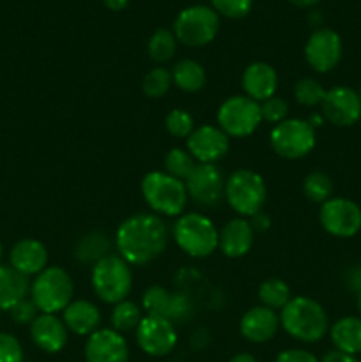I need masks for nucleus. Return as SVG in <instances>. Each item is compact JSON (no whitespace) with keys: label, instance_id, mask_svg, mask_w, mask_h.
<instances>
[{"label":"nucleus","instance_id":"nucleus-19","mask_svg":"<svg viewBox=\"0 0 361 362\" xmlns=\"http://www.w3.org/2000/svg\"><path fill=\"white\" fill-rule=\"evenodd\" d=\"M30 336L35 346L46 354H57L66 346L67 327L55 315L41 313L30 324Z\"/></svg>","mask_w":361,"mask_h":362},{"label":"nucleus","instance_id":"nucleus-7","mask_svg":"<svg viewBox=\"0 0 361 362\" xmlns=\"http://www.w3.org/2000/svg\"><path fill=\"white\" fill-rule=\"evenodd\" d=\"M30 292L41 313L55 315L69 306L74 286L71 276L62 267H46L34 279Z\"/></svg>","mask_w":361,"mask_h":362},{"label":"nucleus","instance_id":"nucleus-22","mask_svg":"<svg viewBox=\"0 0 361 362\" xmlns=\"http://www.w3.org/2000/svg\"><path fill=\"white\" fill-rule=\"evenodd\" d=\"M243 88L248 98L257 103L273 98L278 88L276 69L265 62L250 64L243 73Z\"/></svg>","mask_w":361,"mask_h":362},{"label":"nucleus","instance_id":"nucleus-35","mask_svg":"<svg viewBox=\"0 0 361 362\" xmlns=\"http://www.w3.org/2000/svg\"><path fill=\"white\" fill-rule=\"evenodd\" d=\"M326 95V88L314 78H301L294 87V98L303 106L322 105Z\"/></svg>","mask_w":361,"mask_h":362},{"label":"nucleus","instance_id":"nucleus-13","mask_svg":"<svg viewBox=\"0 0 361 362\" xmlns=\"http://www.w3.org/2000/svg\"><path fill=\"white\" fill-rule=\"evenodd\" d=\"M137 343L142 352H145L147 356H168L177 345L176 325L166 318L147 315L142 318L140 325L137 327Z\"/></svg>","mask_w":361,"mask_h":362},{"label":"nucleus","instance_id":"nucleus-43","mask_svg":"<svg viewBox=\"0 0 361 362\" xmlns=\"http://www.w3.org/2000/svg\"><path fill=\"white\" fill-rule=\"evenodd\" d=\"M321 362H357V359L354 356H349V354L340 352V350H333V352L326 354Z\"/></svg>","mask_w":361,"mask_h":362},{"label":"nucleus","instance_id":"nucleus-31","mask_svg":"<svg viewBox=\"0 0 361 362\" xmlns=\"http://www.w3.org/2000/svg\"><path fill=\"white\" fill-rule=\"evenodd\" d=\"M142 318L144 317H142V310L138 304L131 303V300H122V303L115 304V308L112 311L113 331H133V329H137L140 325Z\"/></svg>","mask_w":361,"mask_h":362},{"label":"nucleus","instance_id":"nucleus-29","mask_svg":"<svg viewBox=\"0 0 361 362\" xmlns=\"http://www.w3.org/2000/svg\"><path fill=\"white\" fill-rule=\"evenodd\" d=\"M290 299H292L290 288L283 279H265L258 286V300L262 303V306L269 308V310H283L290 303Z\"/></svg>","mask_w":361,"mask_h":362},{"label":"nucleus","instance_id":"nucleus-32","mask_svg":"<svg viewBox=\"0 0 361 362\" xmlns=\"http://www.w3.org/2000/svg\"><path fill=\"white\" fill-rule=\"evenodd\" d=\"M195 166H197V163H195L193 156L188 151H184V148L176 147L166 152L165 173H168L173 179H179L184 182L190 177V173L193 172Z\"/></svg>","mask_w":361,"mask_h":362},{"label":"nucleus","instance_id":"nucleus-8","mask_svg":"<svg viewBox=\"0 0 361 362\" xmlns=\"http://www.w3.org/2000/svg\"><path fill=\"white\" fill-rule=\"evenodd\" d=\"M219 30V14L212 7L191 6L180 11L173 21V35L190 48L209 45Z\"/></svg>","mask_w":361,"mask_h":362},{"label":"nucleus","instance_id":"nucleus-40","mask_svg":"<svg viewBox=\"0 0 361 362\" xmlns=\"http://www.w3.org/2000/svg\"><path fill=\"white\" fill-rule=\"evenodd\" d=\"M38 311L39 310H38V306L34 304V300L23 299L21 303H18L16 306L9 311V313L16 324L25 325V324H32V322L38 318Z\"/></svg>","mask_w":361,"mask_h":362},{"label":"nucleus","instance_id":"nucleus-26","mask_svg":"<svg viewBox=\"0 0 361 362\" xmlns=\"http://www.w3.org/2000/svg\"><path fill=\"white\" fill-rule=\"evenodd\" d=\"M331 341L336 350L349 356L361 354V318L343 317L331 325Z\"/></svg>","mask_w":361,"mask_h":362},{"label":"nucleus","instance_id":"nucleus-41","mask_svg":"<svg viewBox=\"0 0 361 362\" xmlns=\"http://www.w3.org/2000/svg\"><path fill=\"white\" fill-rule=\"evenodd\" d=\"M276 362H321L317 357L311 352L303 349H289L283 350L278 357H276Z\"/></svg>","mask_w":361,"mask_h":362},{"label":"nucleus","instance_id":"nucleus-21","mask_svg":"<svg viewBox=\"0 0 361 362\" xmlns=\"http://www.w3.org/2000/svg\"><path fill=\"white\" fill-rule=\"evenodd\" d=\"M11 267L23 276H38L48 265V251L45 244L35 239H21L13 246L9 253Z\"/></svg>","mask_w":361,"mask_h":362},{"label":"nucleus","instance_id":"nucleus-50","mask_svg":"<svg viewBox=\"0 0 361 362\" xmlns=\"http://www.w3.org/2000/svg\"><path fill=\"white\" fill-rule=\"evenodd\" d=\"M360 99H361V90H360Z\"/></svg>","mask_w":361,"mask_h":362},{"label":"nucleus","instance_id":"nucleus-25","mask_svg":"<svg viewBox=\"0 0 361 362\" xmlns=\"http://www.w3.org/2000/svg\"><path fill=\"white\" fill-rule=\"evenodd\" d=\"M28 278L11 265H0V310L11 311L27 299Z\"/></svg>","mask_w":361,"mask_h":362},{"label":"nucleus","instance_id":"nucleus-34","mask_svg":"<svg viewBox=\"0 0 361 362\" xmlns=\"http://www.w3.org/2000/svg\"><path fill=\"white\" fill-rule=\"evenodd\" d=\"M170 87H172V73H168L165 67H154L142 80V90L147 98L152 99L165 95Z\"/></svg>","mask_w":361,"mask_h":362},{"label":"nucleus","instance_id":"nucleus-37","mask_svg":"<svg viewBox=\"0 0 361 362\" xmlns=\"http://www.w3.org/2000/svg\"><path fill=\"white\" fill-rule=\"evenodd\" d=\"M212 9L229 20H241L251 11L253 0H211Z\"/></svg>","mask_w":361,"mask_h":362},{"label":"nucleus","instance_id":"nucleus-12","mask_svg":"<svg viewBox=\"0 0 361 362\" xmlns=\"http://www.w3.org/2000/svg\"><path fill=\"white\" fill-rule=\"evenodd\" d=\"M321 225L329 235L349 239L361 230V209L347 198H329L321 207Z\"/></svg>","mask_w":361,"mask_h":362},{"label":"nucleus","instance_id":"nucleus-49","mask_svg":"<svg viewBox=\"0 0 361 362\" xmlns=\"http://www.w3.org/2000/svg\"><path fill=\"white\" fill-rule=\"evenodd\" d=\"M0 258H2V244H0Z\"/></svg>","mask_w":361,"mask_h":362},{"label":"nucleus","instance_id":"nucleus-46","mask_svg":"<svg viewBox=\"0 0 361 362\" xmlns=\"http://www.w3.org/2000/svg\"><path fill=\"white\" fill-rule=\"evenodd\" d=\"M289 2L296 7H311V6H317L321 0H289Z\"/></svg>","mask_w":361,"mask_h":362},{"label":"nucleus","instance_id":"nucleus-2","mask_svg":"<svg viewBox=\"0 0 361 362\" xmlns=\"http://www.w3.org/2000/svg\"><path fill=\"white\" fill-rule=\"evenodd\" d=\"M280 324L287 334L303 343H317L329 327L328 315L317 300L310 297H292L280 315Z\"/></svg>","mask_w":361,"mask_h":362},{"label":"nucleus","instance_id":"nucleus-47","mask_svg":"<svg viewBox=\"0 0 361 362\" xmlns=\"http://www.w3.org/2000/svg\"><path fill=\"white\" fill-rule=\"evenodd\" d=\"M229 362H257V361H255V357L250 356V354H237V356H234Z\"/></svg>","mask_w":361,"mask_h":362},{"label":"nucleus","instance_id":"nucleus-24","mask_svg":"<svg viewBox=\"0 0 361 362\" xmlns=\"http://www.w3.org/2000/svg\"><path fill=\"white\" fill-rule=\"evenodd\" d=\"M64 313V324L67 331H71L76 336H91L96 332L101 324V313L96 304L91 300H74L71 303Z\"/></svg>","mask_w":361,"mask_h":362},{"label":"nucleus","instance_id":"nucleus-39","mask_svg":"<svg viewBox=\"0 0 361 362\" xmlns=\"http://www.w3.org/2000/svg\"><path fill=\"white\" fill-rule=\"evenodd\" d=\"M0 362H23L20 341L7 332H0Z\"/></svg>","mask_w":361,"mask_h":362},{"label":"nucleus","instance_id":"nucleus-10","mask_svg":"<svg viewBox=\"0 0 361 362\" xmlns=\"http://www.w3.org/2000/svg\"><path fill=\"white\" fill-rule=\"evenodd\" d=\"M262 122L260 103L248 95H232L218 110V127L234 138L250 136Z\"/></svg>","mask_w":361,"mask_h":362},{"label":"nucleus","instance_id":"nucleus-15","mask_svg":"<svg viewBox=\"0 0 361 362\" xmlns=\"http://www.w3.org/2000/svg\"><path fill=\"white\" fill-rule=\"evenodd\" d=\"M304 59L317 73H329L342 59V39L331 28H317L308 37Z\"/></svg>","mask_w":361,"mask_h":362},{"label":"nucleus","instance_id":"nucleus-14","mask_svg":"<svg viewBox=\"0 0 361 362\" xmlns=\"http://www.w3.org/2000/svg\"><path fill=\"white\" fill-rule=\"evenodd\" d=\"M188 197L200 207H214L225 197V180L214 165L198 163L186 180Z\"/></svg>","mask_w":361,"mask_h":362},{"label":"nucleus","instance_id":"nucleus-18","mask_svg":"<svg viewBox=\"0 0 361 362\" xmlns=\"http://www.w3.org/2000/svg\"><path fill=\"white\" fill-rule=\"evenodd\" d=\"M130 349L120 332L113 329H98L85 343L87 362H127Z\"/></svg>","mask_w":361,"mask_h":362},{"label":"nucleus","instance_id":"nucleus-27","mask_svg":"<svg viewBox=\"0 0 361 362\" xmlns=\"http://www.w3.org/2000/svg\"><path fill=\"white\" fill-rule=\"evenodd\" d=\"M172 83L184 92H198L205 85V69L197 60H180L172 69Z\"/></svg>","mask_w":361,"mask_h":362},{"label":"nucleus","instance_id":"nucleus-1","mask_svg":"<svg viewBox=\"0 0 361 362\" xmlns=\"http://www.w3.org/2000/svg\"><path fill=\"white\" fill-rule=\"evenodd\" d=\"M115 246L119 257L130 265H147L166 247V226L156 214H134L117 228Z\"/></svg>","mask_w":361,"mask_h":362},{"label":"nucleus","instance_id":"nucleus-11","mask_svg":"<svg viewBox=\"0 0 361 362\" xmlns=\"http://www.w3.org/2000/svg\"><path fill=\"white\" fill-rule=\"evenodd\" d=\"M142 306L152 317H161L176 324H184L195 315V304L186 293L170 292L163 286H149L142 297Z\"/></svg>","mask_w":361,"mask_h":362},{"label":"nucleus","instance_id":"nucleus-28","mask_svg":"<svg viewBox=\"0 0 361 362\" xmlns=\"http://www.w3.org/2000/svg\"><path fill=\"white\" fill-rule=\"evenodd\" d=\"M112 244H110L108 237L103 232H92L81 237L76 244V258L85 264H96L101 258L108 257Z\"/></svg>","mask_w":361,"mask_h":362},{"label":"nucleus","instance_id":"nucleus-36","mask_svg":"<svg viewBox=\"0 0 361 362\" xmlns=\"http://www.w3.org/2000/svg\"><path fill=\"white\" fill-rule=\"evenodd\" d=\"M165 127L172 136L188 138L195 131V120L190 112L176 108L165 117Z\"/></svg>","mask_w":361,"mask_h":362},{"label":"nucleus","instance_id":"nucleus-9","mask_svg":"<svg viewBox=\"0 0 361 362\" xmlns=\"http://www.w3.org/2000/svg\"><path fill=\"white\" fill-rule=\"evenodd\" d=\"M271 147L280 158L301 159L315 147V127L303 119H285L271 131Z\"/></svg>","mask_w":361,"mask_h":362},{"label":"nucleus","instance_id":"nucleus-30","mask_svg":"<svg viewBox=\"0 0 361 362\" xmlns=\"http://www.w3.org/2000/svg\"><path fill=\"white\" fill-rule=\"evenodd\" d=\"M177 52V37L173 35V32L166 30V28H159L154 34L151 35L147 45V53L151 57V60L154 62L163 64L168 62Z\"/></svg>","mask_w":361,"mask_h":362},{"label":"nucleus","instance_id":"nucleus-20","mask_svg":"<svg viewBox=\"0 0 361 362\" xmlns=\"http://www.w3.org/2000/svg\"><path fill=\"white\" fill-rule=\"evenodd\" d=\"M280 318L275 310L265 306H255L241 318V334L251 343H265L278 332Z\"/></svg>","mask_w":361,"mask_h":362},{"label":"nucleus","instance_id":"nucleus-16","mask_svg":"<svg viewBox=\"0 0 361 362\" xmlns=\"http://www.w3.org/2000/svg\"><path fill=\"white\" fill-rule=\"evenodd\" d=\"M321 106L324 119L335 126H353L361 119L360 94L343 85L326 90L324 101Z\"/></svg>","mask_w":361,"mask_h":362},{"label":"nucleus","instance_id":"nucleus-3","mask_svg":"<svg viewBox=\"0 0 361 362\" xmlns=\"http://www.w3.org/2000/svg\"><path fill=\"white\" fill-rule=\"evenodd\" d=\"M96 296L106 304H119L126 300L133 286L130 264L119 255H108L96 262L91 274Z\"/></svg>","mask_w":361,"mask_h":362},{"label":"nucleus","instance_id":"nucleus-23","mask_svg":"<svg viewBox=\"0 0 361 362\" xmlns=\"http://www.w3.org/2000/svg\"><path fill=\"white\" fill-rule=\"evenodd\" d=\"M253 226L244 218L230 219L219 232L218 247L229 258H241L253 246Z\"/></svg>","mask_w":361,"mask_h":362},{"label":"nucleus","instance_id":"nucleus-38","mask_svg":"<svg viewBox=\"0 0 361 362\" xmlns=\"http://www.w3.org/2000/svg\"><path fill=\"white\" fill-rule=\"evenodd\" d=\"M262 112V120H268L271 124H280L287 119L289 115V105L283 98L278 95H273V98L265 99L260 105Z\"/></svg>","mask_w":361,"mask_h":362},{"label":"nucleus","instance_id":"nucleus-5","mask_svg":"<svg viewBox=\"0 0 361 362\" xmlns=\"http://www.w3.org/2000/svg\"><path fill=\"white\" fill-rule=\"evenodd\" d=\"M225 198L230 207L244 218L262 212L268 200L264 179L250 168H241L225 180Z\"/></svg>","mask_w":361,"mask_h":362},{"label":"nucleus","instance_id":"nucleus-17","mask_svg":"<svg viewBox=\"0 0 361 362\" xmlns=\"http://www.w3.org/2000/svg\"><path fill=\"white\" fill-rule=\"evenodd\" d=\"M229 136L218 126L205 124L188 136V152L202 165H214L229 152Z\"/></svg>","mask_w":361,"mask_h":362},{"label":"nucleus","instance_id":"nucleus-42","mask_svg":"<svg viewBox=\"0 0 361 362\" xmlns=\"http://www.w3.org/2000/svg\"><path fill=\"white\" fill-rule=\"evenodd\" d=\"M347 285L356 293L361 292V265H356V267L350 269L349 274H347Z\"/></svg>","mask_w":361,"mask_h":362},{"label":"nucleus","instance_id":"nucleus-6","mask_svg":"<svg viewBox=\"0 0 361 362\" xmlns=\"http://www.w3.org/2000/svg\"><path fill=\"white\" fill-rule=\"evenodd\" d=\"M142 194L149 207L159 216H179L188 202V191L183 180L173 179L165 172H151L142 180Z\"/></svg>","mask_w":361,"mask_h":362},{"label":"nucleus","instance_id":"nucleus-4","mask_svg":"<svg viewBox=\"0 0 361 362\" xmlns=\"http://www.w3.org/2000/svg\"><path fill=\"white\" fill-rule=\"evenodd\" d=\"M173 239L186 255L193 258H205L218 247L219 232L207 216L200 212H188L173 225Z\"/></svg>","mask_w":361,"mask_h":362},{"label":"nucleus","instance_id":"nucleus-48","mask_svg":"<svg viewBox=\"0 0 361 362\" xmlns=\"http://www.w3.org/2000/svg\"><path fill=\"white\" fill-rule=\"evenodd\" d=\"M356 306H357V311H360V315H361V292H357V297H356Z\"/></svg>","mask_w":361,"mask_h":362},{"label":"nucleus","instance_id":"nucleus-33","mask_svg":"<svg viewBox=\"0 0 361 362\" xmlns=\"http://www.w3.org/2000/svg\"><path fill=\"white\" fill-rule=\"evenodd\" d=\"M303 191L306 198L315 204H324L333 194V182L329 175L324 172H311L308 173L303 182Z\"/></svg>","mask_w":361,"mask_h":362},{"label":"nucleus","instance_id":"nucleus-45","mask_svg":"<svg viewBox=\"0 0 361 362\" xmlns=\"http://www.w3.org/2000/svg\"><path fill=\"white\" fill-rule=\"evenodd\" d=\"M101 2L105 4V7H108L110 11H122L130 0H101Z\"/></svg>","mask_w":361,"mask_h":362},{"label":"nucleus","instance_id":"nucleus-44","mask_svg":"<svg viewBox=\"0 0 361 362\" xmlns=\"http://www.w3.org/2000/svg\"><path fill=\"white\" fill-rule=\"evenodd\" d=\"M251 226H253V230L264 232V230L269 228V218L262 214V212H258V214H255L253 218H251Z\"/></svg>","mask_w":361,"mask_h":362}]
</instances>
